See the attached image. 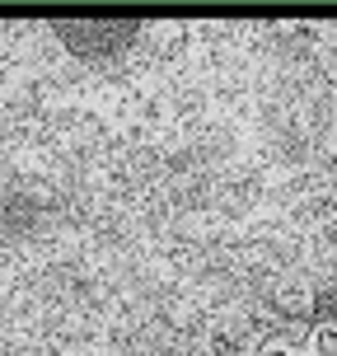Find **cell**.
<instances>
[{
    "label": "cell",
    "instance_id": "obj_1",
    "mask_svg": "<svg viewBox=\"0 0 337 356\" xmlns=\"http://www.w3.org/2000/svg\"><path fill=\"white\" fill-rule=\"evenodd\" d=\"M136 33H141L136 24H113V19H75V24H56V38H61L75 56H89V61L117 56Z\"/></svg>",
    "mask_w": 337,
    "mask_h": 356
},
{
    "label": "cell",
    "instance_id": "obj_2",
    "mask_svg": "<svg viewBox=\"0 0 337 356\" xmlns=\"http://www.w3.org/2000/svg\"><path fill=\"white\" fill-rule=\"evenodd\" d=\"M319 352L323 356H337V333H333V328H323V333H319Z\"/></svg>",
    "mask_w": 337,
    "mask_h": 356
}]
</instances>
